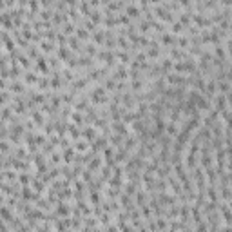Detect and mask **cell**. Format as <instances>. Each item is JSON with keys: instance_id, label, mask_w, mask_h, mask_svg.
Wrapping results in <instances>:
<instances>
[{"instance_id": "cell-15", "label": "cell", "mask_w": 232, "mask_h": 232, "mask_svg": "<svg viewBox=\"0 0 232 232\" xmlns=\"http://www.w3.org/2000/svg\"><path fill=\"white\" fill-rule=\"evenodd\" d=\"M176 42H178V46H180V47H187V46H189V42H191V40H189L187 36H180V38H178Z\"/></svg>"}, {"instance_id": "cell-28", "label": "cell", "mask_w": 232, "mask_h": 232, "mask_svg": "<svg viewBox=\"0 0 232 232\" xmlns=\"http://www.w3.org/2000/svg\"><path fill=\"white\" fill-rule=\"evenodd\" d=\"M85 51L89 53V55H96V47H94L93 44H91V46H87V47H85Z\"/></svg>"}, {"instance_id": "cell-20", "label": "cell", "mask_w": 232, "mask_h": 232, "mask_svg": "<svg viewBox=\"0 0 232 232\" xmlns=\"http://www.w3.org/2000/svg\"><path fill=\"white\" fill-rule=\"evenodd\" d=\"M162 67H163V69H171V67L174 69V64H172V60H169V58H165V60L162 62Z\"/></svg>"}, {"instance_id": "cell-4", "label": "cell", "mask_w": 232, "mask_h": 232, "mask_svg": "<svg viewBox=\"0 0 232 232\" xmlns=\"http://www.w3.org/2000/svg\"><path fill=\"white\" fill-rule=\"evenodd\" d=\"M73 156H75V149H73V147H65V151H64V160H65V163H71L73 162Z\"/></svg>"}, {"instance_id": "cell-16", "label": "cell", "mask_w": 232, "mask_h": 232, "mask_svg": "<svg viewBox=\"0 0 232 232\" xmlns=\"http://www.w3.org/2000/svg\"><path fill=\"white\" fill-rule=\"evenodd\" d=\"M87 147H89V145H87L85 142H76V145H75V149H76V151H80V152H83V151H85V149H87Z\"/></svg>"}, {"instance_id": "cell-17", "label": "cell", "mask_w": 232, "mask_h": 232, "mask_svg": "<svg viewBox=\"0 0 232 232\" xmlns=\"http://www.w3.org/2000/svg\"><path fill=\"white\" fill-rule=\"evenodd\" d=\"M71 116H73V120H75V123H78V125H80V123L83 122V118H82V114H80L78 111H75V112H73Z\"/></svg>"}, {"instance_id": "cell-31", "label": "cell", "mask_w": 232, "mask_h": 232, "mask_svg": "<svg viewBox=\"0 0 232 232\" xmlns=\"http://www.w3.org/2000/svg\"><path fill=\"white\" fill-rule=\"evenodd\" d=\"M60 162V154H53V163H58Z\"/></svg>"}, {"instance_id": "cell-19", "label": "cell", "mask_w": 232, "mask_h": 232, "mask_svg": "<svg viewBox=\"0 0 232 232\" xmlns=\"http://www.w3.org/2000/svg\"><path fill=\"white\" fill-rule=\"evenodd\" d=\"M67 42H69V47H71V49H80V46H78V40H76V38H73V36H71Z\"/></svg>"}, {"instance_id": "cell-27", "label": "cell", "mask_w": 232, "mask_h": 232, "mask_svg": "<svg viewBox=\"0 0 232 232\" xmlns=\"http://www.w3.org/2000/svg\"><path fill=\"white\" fill-rule=\"evenodd\" d=\"M100 221H102V223H103V225H107V223H109V221H111V216H109V214H103V216L100 218Z\"/></svg>"}, {"instance_id": "cell-32", "label": "cell", "mask_w": 232, "mask_h": 232, "mask_svg": "<svg viewBox=\"0 0 232 232\" xmlns=\"http://www.w3.org/2000/svg\"><path fill=\"white\" fill-rule=\"evenodd\" d=\"M228 207H230V210H232V199H230V201H228Z\"/></svg>"}, {"instance_id": "cell-9", "label": "cell", "mask_w": 232, "mask_h": 232, "mask_svg": "<svg viewBox=\"0 0 232 232\" xmlns=\"http://www.w3.org/2000/svg\"><path fill=\"white\" fill-rule=\"evenodd\" d=\"M207 194H209V198H210V201H212V203L218 201V194H216V191H214V187H209V189H207Z\"/></svg>"}, {"instance_id": "cell-3", "label": "cell", "mask_w": 232, "mask_h": 232, "mask_svg": "<svg viewBox=\"0 0 232 232\" xmlns=\"http://www.w3.org/2000/svg\"><path fill=\"white\" fill-rule=\"evenodd\" d=\"M219 209H221V212H223V218H225V221H227L228 225H232V212L228 210V207H227V205L223 203V205H221Z\"/></svg>"}, {"instance_id": "cell-23", "label": "cell", "mask_w": 232, "mask_h": 232, "mask_svg": "<svg viewBox=\"0 0 232 232\" xmlns=\"http://www.w3.org/2000/svg\"><path fill=\"white\" fill-rule=\"evenodd\" d=\"M56 212H58V214H62V216H64V214H67V212H69V209H67L65 205H60V207H58V210H56Z\"/></svg>"}, {"instance_id": "cell-22", "label": "cell", "mask_w": 232, "mask_h": 232, "mask_svg": "<svg viewBox=\"0 0 232 232\" xmlns=\"http://www.w3.org/2000/svg\"><path fill=\"white\" fill-rule=\"evenodd\" d=\"M24 80H26V82H29V83H35V82H38V78H36L35 75H26V76H24Z\"/></svg>"}, {"instance_id": "cell-7", "label": "cell", "mask_w": 232, "mask_h": 232, "mask_svg": "<svg viewBox=\"0 0 232 232\" xmlns=\"http://www.w3.org/2000/svg\"><path fill=\"white\" fill-rule=\"evenodd\" d=\"M167 134L171 136V138L172 136H178V125L176 123H169L167 125Z\"/></svg>"}, {"instance_id": "cell-24", "label": "cell", "mask_w": 232, "mask_h": 232, "mask_svg": "<svg viewBox=\"0 0 232 232\" xmlns=\"http://www.w3.org/2000/svg\"><path fill=\"white\" fill-rule=\"evenodd\" d=\"M156 225H158V228H165V227H167V221L158 218V219H156Z\"/></svg>"}, {"instance_id": "cell-10", "label": "cell", "mask_w": 232, "mask_h": 232, "mask_svg": "<svg viewBox=\"0 0 232 232\" xmlns=\"http://www.w3.org/2000/svg\"><path fill=\"white\" fill-rule=\"evenodd\" d=\"M67 131H69V134L73 136V138H78V136L82 134V132H78V129H76V125H67Z\"/></svg>"}, {"instance_id": "cell-26", "label": "cell", "mask_w": 232, "mask_h": 232, "mask_svg": "<svg viewBox=\"0 0 232 232\" xmlns=\"http://www.w3.org/2000/svg\"><path fill=\"white\" fill-rule=\"evenodd\" d=\"M73 31H75V26L65 24V27H64V33H65V35H69V33H73Z\"/></svg>"}, {"instance_id": "cell-14", "label": "cell", "mask_w": 232, "mask_h": 232, "mask_svg": "<svg viewBox=\"0 0 232 232\" xmlns=\"http://www.w3.org/2000/svg\"><path fill=\"white\" fill-rule=\"evenodd\" d=\"M18 181H20V183H24V185H27V183L31 181V176H27L26 172H22V174L18 176Z\"/></svg>"}, {"instance_id": "cell-11", "label": "cell", "mask_w": 232, "mask_h": 232, "mask_svg": "<svg viewBox=\"0 0 232 232\" xmlns=\"http://www.w3.org/2000/svg\"><path fill=\"white\" fill-rule=\"evenodd\" d=\"M22 196H24L26 199H27V198H29V199H35V198H36V194H33V192L29 191V187H24V189H22Z\"/></svg>"}, {"instance_id": "cell-6", "label": "cell", "mask_w": 232, "mask_h": 232, "mask_svg": "<svg viewBox=\"0 0 232 232\" xmlns=\"http://www.w3.org/2000/svg\"><path fill=\"white\" fill-rule=\"evenodd\" d=\"M181 29H183V24L180 22V20H176V22H172V26H171V31H172V35L176 33H181Z\"/></svg>"}, {"instance_id": "cell-25", "label": "cell", "mask_w": 232, "mask_h": 232, "mask_svg": "<svg viewBox=\"0 0 232 232\" xmlns=\"http://www.w3.org/2000/svg\"><path fill=\"white\" fill-rule=\"evenodd\" d=\"M98 165H100V158H94V160L89 163V169H96Z\"/></svg>"}, {"instance_id": "cell-33", "label": "cell", "mask_w": 232, "mask_h": 232, "mask_svg": "<svg viewBox=\"0 0 232 232\" xmlns=\"http://www.w3.org/2000/svg\"><path fill=\"white\" fill-rule=\"evenodd\" d=\"M183 232H191V230H187V228H185V230H183Z\"/></svg>"}, {"instance_id": "cell-18", "label": "cell", "mask_w": 232, "mask_h": 232, "mask_svg": "<svg viewBox=\"0 0 232 232\" xmlns=\"http://www.w3.org/2000/svg\"><path fill=\"white\" fill-rule=\"evenodd\" d=\"M76 36H80V38H89V33H87L85 29L78 27V29H76Z\"/></svg>"}, {"instance_id": "cell-21", "label": "cell", "mask_w": 232, "mask_h": 232, "mask_svg": "<svg viewBox=\"0 0 232 232\" xmlns=\"http://www.w3.org/2000/svg\"><path fill=\"white\" fill-rule=\"evenodd\" d=\"M33 120H35L38 125L44 123V118H42V114H40V112H33Z\"/></svg>"}, {"instance_id": "cell-8", "label": "cell", "mask_w": 232, "mask_h": 232, "mask_svg": "<svg viewBox=\"0 0 232 232\" xmlns=\"http://www.w3.org/2000/svg\"><path fill=\"white\" fill-rule=\"evenodd\" d=\"M162 42H165V44H174V42H176V36H174V35H169V33H163V35H162Z\"/></svg>"}, {"instance_id": "cell-5", "label": "cell", "mask_w": 232, "mask_h": 232, "mask_svg": "<svg viewBox=\"0 0 232 232\" xmlns=\"http://www.w3.org/2000/svg\"><path fill=\"white\" fill-rule=\"evenodd\" d=\"M82 136H83V138H87V140H93V138H96V129H94V127H87L85 131L82 132Z\"/></svg>"}, {"instance_id": "cell-13", "label": "cell", "mask_w": 232, "mask_h": 232, "mask_svg": "<svg viewBox=\"0 0 232 232\" xmlns=\"http://www.w3.org/2000/svg\"><path fill=\"white\" fill-rule=\"evenodd\" d=\"M40 49L49 53V51H53L55 47H53V44H51V42H40Z\"/></svg>"}, {"instance_id": "cell-1", "label": "cell", "mask_w": 232, "mask_h": 232, "mask_svg": "<svg viewBox=\"0 0 232 232\" xmlns=\"http://www.w3.org/2000/svg\"><path fill=\"white\" fill-rule=\"evenodd\" d=\"M214 111H218V112H223L225 109H227V96H225V94H216V96H214Z\"/></svg>"}, {"instance_id": "cell-29", "label": "cell", "mask_w": 232, "mask_h": 232, "mask_svg": "<svg viewBox=\"0 0 232 232\" xmlns=\"http://www.w3.org/2000/svg\"><path fill=\"white\" fill-rule=\"evenodd\" d=\"M64 76H65L67 80H71V78H75V75H73V73H71L69 69H65V71H64Z\"/></svg>"}, {"instance_id": "cell-12", "label": "cell", "mask_w": 232, "mask_h": 232, "mask_svg": "<svg viewBox=\"0 0 232 232\" xmlns=\"http://www.w3.org/2000/svg\"><path fill=\"white\" fill-rule=\"evenodd\" d=\"M196 158H194V154H191L189 152V156H187V160H185V163H187V167H191V169H194V165H196Z\"/></svg>"}, {"instance_id": "cell-2", "label": "cell", "mask_w": 232, "mask_h": 232, "mask_svg": "<svg viewBox=\"0 0 232 232\" xmlns=\"http://www.w3.org/2000/svg\"><path fill=\"white\" fill-rule=\"evenodd\" d=\"M36 67L42 71V73H49V65H47V60L44 58V56H40V58H36Z\"/></svg>"}, {"instance_id": "cell-30", "label": "cell", "mask_w": 232, "mask_h": 232, "mask_svg": "<svg viewBox=\"0 0 232 232\" xmlns=\"http://www.w3.org/2000/svg\"><path fill=\"white\" fill-rule=\"evenodd\" d=\"M91 199H93V203H96V205H98V194L94 192V191L91 192Z\"/></svg>"}]
</instances>
